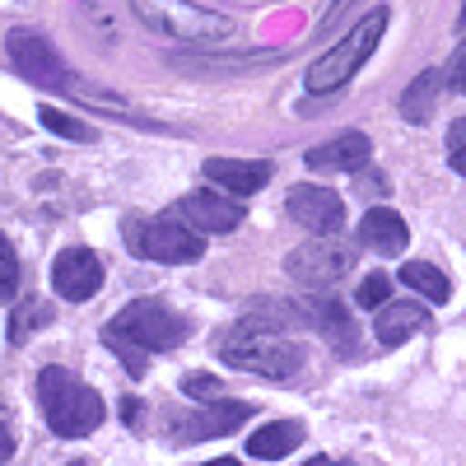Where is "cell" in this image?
Returning a JSON list of instances; mask_svg holds the SVG:
<instances>
[{
  "label": "cell",
  "instance_id": "1",
  "mask_svg": "<svg viewBox=\"0 0 466 466\" xmlns=\"http://www.w3.org/2000/svg\"><path fill=\"white\" fill-rule=\"evenodd\" d=\"M187 331H191L187 318L177 313V308H168L164 299H131L122 313L103 327V340H107L112 355L140 378L145 360L164 355V350H177L187 340Z\"/></svg>",
  "mask_w": 466,
  "mask_h": 466
},
{
  "label": "cell",
  "instance_id": "2",
  "mask_svg": "<svg viewBox=\"0 0 466 466\" xmlns=\"http://www.w3.org/2000/svg\"><path fill=\"white\" fill-rule=\"evenodd\" d=\"M219 360H224L228 369H243V373H257V378L285 382V378H294V373L303 369L308 350H303L294 336H285V331H270V327H257V322L243 318L233 331H224Z\"/></svg>",
  "mask_w": 466,
  "mask_h": 466
},
{
  "label": "cell",
  "instance_id": "3",
  "mask_svg": "<svg viewBox=\"0 0 466 466\" xmlns=\"http://www.w3.org/2000/svg\"><path fill=\"white\" fill-rule=\"evenodd\" d=\"M37 401H43L52 434H61V439H85L103 424V397L61 364L37 373Z\"/></svg>",
  "mask_w": 466,
  "mask_h": 466
},
{
  "label": "cell",
  "instance_id": "4",
  "mask_svg": "<svg viewBox=\"0 0 466 466\" xmlns=\"http://www.w3.org/2000/svg\"><path fill=\"white\" fill-rule=\"evenodd\" d=\"M131 10L140 15L145 28H154L159 37H173V43L210 47V43H228V37L238 33V24L228 15L191 5V0H131Z\"/></svg>",
  "mask_w": 466,
  "mask_h": 466
},
{
  "label": "cell",
  "instance_id": "5",
  "mask_svg": "<svg viewBox=\"0 0 466 466\" xmlns=\"http://www.w3.org/2000/svg\"><path fill=\"white\" fill-rule=\"evenodd\" d=\"M122 238L140 261H159V266H187L206 257V238L191 233L187 224L168 215H131L122 224Z\"/></svg>",
  "mask_w": 466,
  "mask_h": 466
},
{
  "label": "cell",
  "instance_id": "6",
  "mask_svg": "<svg viewBox=\"0 0 466 466\" xmlns=\"http://www.w3.org/2000/svg\"><path fill=\"white\" fill-rule=\"evenodd\" d=\"M382 28H387V10H369L331 52L318 56V66L308 70V89H313V94H336L340 85H350V80H355V70L373 56Z\"/></svg>",
  "mask_w": 466,
  "mask_h": 466
},
{
  "label": "cell",
  "instance_id": "7",
  "mask_svg": "<svg viewBox=\"0 0 466 466\" xmlns=\"http://www.w3.org/2000/svg\"><path fill=\"white\" fill-rule=\"evenodd\" d=\"M350 266H355V243L340 238V233H322V238H308L289 252L285 270H289V280L303 285V289H327L336 280L350 276Z\"/></svg>",
  "mask_w": 466,
  "mask_h": 466
},
{
  "label": "cell",
  "instance_id": "8",
  "mask_svg": "<svg viewBox=\"0 0 466 466\" xmlns=\"http://www.w3.org/2000/svg\"><path fill=\"white\" fill-rule=\"evenodd\" d=\"M10 61H15V70L24 75V80L37 85V89H70L66 61L56 56V47L37 28H15L10 33Z\"/></svg>",
  "mask_w": 466,
  "mask_h": 466
},
{
  "label": "cell",
  "instance_id": "9",
  "mask_svg": "<svg viewBox=\"0 0 466 466\" xmlns=\"http://www.w3.org/2000/svg\"><path fill=\"white\" fill-rule=\"evenodd\" d=\"M252 415L248 401H206L197 410H177L168 420V439L173 443H206V439H224L233 430H243Z\"/></svg>",
  "mask_w": 466,
  "mask_h": 466
},
{
  "label": "cell",
  "instance_id": "10",
  "mask_svg": "<svg viewBox=\"0 0 466 466\" xmlns=\"http://www.w3.org/2000/svg\"><path fill=\"white\" fill-rule=\"evenodd\" d=\"M303 322L318 327V336H327V345L336 350L340 360H355L360 355V327H355V313H350V303L336 299V294H313L303 299Z\"/></svg>",
  "mask_w": 466,
  "mask_h": 466
},
{
  "label": "cell",
  "instance_id": "11",
  "mask_svg": "<svg viewBox=\"0 0 466 466\" xmlns=\"http://www.w3.org/2000/svg\"><path fill=\"white\" fill-rule=\"evenodd\" d=\"M52 285H56V294H61L66 303L94 299L98 285H103V261H98V252H89V248H66V252H56V261H52Z\"/></svg>",
  "mask_w": 466,
  "mask_h": 466
},
{
  "label": "cell",
  "instance_id": "12",
  "mask_svg": "<svg viewBox=\"0 0 466 466\" xmlns=\"http://www.w3.org/2000/svg\"><path fill=\"white\" fill-rule=\"evenodd\" d=\"M285 215L299 228L318 233V238L322 233H340V224H345V206L331 187H294L289 201H285Z\"/></svg>",
  "mask_w": 466,
  "mask_h": 466
},
{
  "label": "cell",
  "instance_id": "13",
  "mask_svg": "<svg viewBox=\"0 0 466 466\" xmlns=\"http://www.w3.org/2000/svg\"><path fill=\"white\" fill-rule=\"evenodd\" d=\"M177 219H187L191 233H233L243 224V206L215 197V191H191V197L177 201Z\"/></svg>",
  "mask_w": 466,
  "mask_h": 466
},
{
  "label": "cell",
  "instance_id": "14",
  "mask_svg": "<svg viewBox=\"0 0 466 466\" xmlns=\"http://www.w3.org/2000/svg\"><path fill=\"white\" fill-rule=\"evenodd\" d=\"M369 154H373V145H369L364 131H345V136H336L327 145L303 149V164L313 173H355V168L369 164Z\"/></svg>",
  "mask_w": 466,
  "mask_h": 466
},
{
  "label": "cell",
  "instance_id": "15",
  "mask_svg": "<svg viewBox=\"0 0 466 466\" xmlns=\"http://www.w3.org/2000/svg\"><path fill=\"white\" fill-rule=\"evenodd\" d=\"M215 187H224L228 197H257L270 182V164L266 159H206L201 168Z\"/></svg>",
  "mask_w": 466,
  "mask_h": 466
},
{
  "label": "cell",
  "instance_id": "16",
  "mask_svg": "<svg viewBox=\"0 0 466 466\" xmlns=\"http://www.w3.org/2000/svg\"><path fill=\"white\" fill-rule=\"evenodd\" d=\"M360 243H364L369 252H378V257H397V252H406V243H410V228H406V219H401L397 210L373 206V210L360 219Z\"/></svg>",
  "mask_w": 466,
  "mask_h": 466
},
{
  "label": "cell",
  "instance_id": "17",
  "mask_svg": "<svg viewBox=\"0 0 466 466\" xmlns=\"http://www.w3.org/2000/svg\"><path fill=\"white\" fill-rule=\"evenodd\" d=\"M424 322H430V308H424V303H382L373 331H378L382 345H401V340L415 336Z\"/></svg>",
  "mask_w": 466,
  "mask_h": 466
},
{
  "label": "cell",
  "instance_id": "18",
  "mask_svg": "<svg viewBox=\"0 0 466 466\" xmlns=\"http://www.w3.org/2000/svg\"><path fill=\"white\" fill-rule=\"evenodd\" d=\"M299 443H303V424L299 420H270L248 439V452L261 457V461H276V457H289Z\"/></svg>",
  "mask_w": 466,
  "mask_h": 466
},
{
  "label": "cell",
  "instance_id": "19",
  "mask_svg": "<svg viewBox=\"0 0 466 466\" xmlns=\"http://www.w3.org/2000/svg\"><path fill=\"white\" fill-rule=\"evenodd\" d=\"M276 61H285V52H243V56H215V52H206V56H173V66L177 70H197V75H210V70H257V66H276Z\"/></svg>",
  "mask_w": 466,
  "mask_h": 466
},
{
  "label": "cell",
  "instance_id": "20",
  "mask_svg": "<svg viewBox=\"0 0 466 466\" xmlns=\"http://www.w3.org/2000/svg\"><path fill=\"white\" fill-rule=\"evenodd\" d=\"M439 94H443V70H434V66L420 70L410 80V89L401 94V116H406V122H430Z\"/></svg>",
  "mask_w": 466,
  "mask_h": 466
},
{
  "label": "cell",
  "instance_id": "21",
  "mask_svg": "<svg viewBox=\"0 0 466 466\" xmlns=\"http://www.w3.org/2000/svg\"><path fill=\"white\" fill-rule=\"evenodd\" d=\"M401 280H406L410 289H420L430 303H448V299H452V280L443 276L439 266H430V261H406V266H401Z\"/></svg>",
  "mask_w": 466,
  "mask_h": 466
},
{
  "label": "cell",
  "instance_id": "22",
  "mask_svg": "<svg viewBox=\"0 0 466 466\" xmlns=\"http://www.w3.org/2000/svg\"><path fill=\"white\" fill-rule=\"evenodd\" d=\"M52 318H56V313H52V303H47V299H19V308L10 313V340L24 345L37 327H47Z\"/></svg>",
  "mask_w": 466,
  "mask_h": 466
},
{
  "label": "cell",
  "instance_id": "23",
  "mask_svg": "<svg viewBox=\"0 0 466 466\" xmlns=\"http://www.w3.org/2000/svg\"><path fill=\"white\" fill-rule=\"evenodd\" d=\"M37 122H43L47 131H56V136H66V140H94V127H85L80 116L56 112V107H37Z\"/></svg>",
  "mask_w": 466,
  "mask_h": 466
},
{
  "label": "cell",
  "instance_id": "24",
  "mask_svg": "<svg viewBox=\"0 0 466 466\" xmlns=\"http://www.w3.org/2000/svg\"><path fill=\"white\" fill-rule=\"evenodd\" d=\"M19 294V252L10 248V238L0 233V299H15Z\"/></svg>",
  "mask_w": 466,
  "mask_h": 466
},
{
  "label": "cell",
  "instance_id": "25",
  "mask_svg": "<svg viewBox=\"0 0 466 466\" xmlns=\"http://www.w3.org/2000/svg\"><path fill=\"white\" fill-rule=\"evenodd\" d=\"M387 299H392V280H387L382 270L364 276V280H360V289H355V303H360V308H373V313H378V308H382Z\"/></svg>",
  "mask_w": 466,
  "mask_h": 466
},
{
  "label": "cell",
  "instance_id": "26",
  "mask_svg": "<svg viewBox=\"0 0 466 466\" xmlns=\"http://www.w3.org/2000/svg\"><path fill=\"white\" fill-rule=\"evenodd\" d=\"M448 164L457 173H466V122H461V116L448 127Z\"/></svg>",
  "mask_w": 466,
  "mask_h": 466
},
{
  "label": "cell",
  "instance_id": "27",
  "mask_svg": "<svg viewBox=\"0 0 466 466\" xmlns=\"http://www.w3.org/2000/svg\"><path fill=\"white\" fill-rule=\"evenodd\" d=\"M182 392H187V397H197V401H210V397H219V378H201V373H191V378L182 382Z\"/></svg>",
  "mask_w": 466,
  "mask_h": 466
},
{
  "label": "cell",
  "instance_id": "28",
  "mask_svg": "<svg viewBox=\"0 0 466 466\" xmlns=\"http://www.w3.org/2000/svg\"><path fill=\"white\" fill-rule=\"evenodd\" d=\"M122 420L131 424V430H140V424H145V401L127 397V401H122Z\"/></svg>",
  "mask_w": 466,
  "mask_h": 466
},
{
  "label": "cell",
  "instance_id": "29",
  "mask_svg": "<svg viewBox=\"0 0 466 466\" xmlns=\"http://www.w3.org/2000/svg\"><path fill=\"white\" fill-rule=\"evenodd\" d=\"M350 5H355V0H331V10L322 15V24H318V33H327V28H331V24H336V19H340L345 10H350Z\"/></svg>",
  "mask_w": 466,
  "mask_h": 466
},
{
  "label": "cell",
  "instance_id": "30",
  "mask_svg": "<svg viewBox=\"0 0 466 466\" xmlns=\"http://www.w3.org/2000/svg\"><path fill=\"white\" fill-rule=\"evenodd\" d=\"M10 457H15V434L0 424V461H10Z\"/></svg>",
  "mask_w": 466,
  "mask_h": 466
},
{
  "label": "cell",
  "instance_id": "31",
  "mask_svg": "<svg viewBox=\"0 0 466 466\" xmlns=\"http://www.w3.org/2000/svg\"><path fill=\"white\" fill-rule=\"evenodd\" d=\"M206 466H238V461H233V457H215V461H206Z\"/></svg>",
  "mask_w": 466,
  "mask_h": 466
},
{
  "label": "cell",
  "instance_id": "32",
  "mask_svg": "<svg viewBox=\"0 0 466 466\" xmlns=\"http://www.w3.org/2000/svg\"><path fill=\"white\" fill-rule=\"evenodd\" d=\"M303 466H331V461L327 457H313V461H303Z\"/></svg>",
  "mask_w": 466,
  "mask_h": 466
},
{
  "label": "cell",
  "instance_id": "33",
  "mask_svg": "<svg viewBox=\"0 0 466 466\" xmlns=\"http://www.w3.org/2000/svg\"><path fill=\"white\" fill-rule=\"evenodd\" d=\"M66 466H89V461H66Z\"/></svg>",
  "mask_w": 466,
  "mask_h": 466
},
{
  "label": "cell",
  "instance_id": "34",
  "mask_svg": "<svg viewBox=\"0 0 466 466\" xmlns=\"http://www.w3.org/2000/svg\"><path fill=\"white\" fill-rule=\"evenodd\" d=\"M340 466H360V461H340Z\"/></svg>",
  "mask_w": 466,
  "mask_h": 466
}]
</instances>
